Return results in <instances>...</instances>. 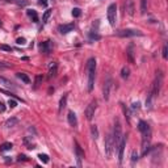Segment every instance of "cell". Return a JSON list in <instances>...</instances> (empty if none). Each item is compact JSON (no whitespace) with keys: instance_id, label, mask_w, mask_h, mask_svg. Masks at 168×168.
Masks as SVG:
<instances>
[{"instance_id":"obj_19","label":"cell","mask_w":168,"mask_h":168,"mask_svg":"<svg viewBox=\"0 0 168 168\" xmlns=\"http://www.w3.org/2000/svg\"><path fill=\"white\" fill-rule=\"evenodd\" d=\"M12 147H13V145L11 142H4L0 145V151H11Z\"/></svg>"},{"instance_id":"obj_1","label":"cell","mask_w":168,"mask_h":168,"mask_svg":"<svg viewBox=\"0 0 168 168\" xmlns=\"http://www.w3.org/2000/svg\"><path fill=\"white\" fill-rule=\"evenodd\" d=\"M87 70H88V91L91 92L93 89L95 84V75H96V59L89 58L87 63Z\"/></svg>"},{"instance_id":"obj_35","label":"cell","mask_w":168,"mask_h":168,"mask_svg":"<svg viewBox=\"0 0 168 168\" xmlns=\"http://www.w3.org/2000/svg\"><path fill=\"white\" fill-rule=\"evenodd\" d=\"M0 50H4V51H12V47L7 46V45H0Z\"/></svg>"},{"instance_id":"obj_29","label":"cell","mask_w":168,"mask_h":168,"mask_svg":"<svg viewBox=\"0 0 168 168\" xmlns=\"http://www.w3.org/2000/svg\"><path fill=\"white\" fill-rule=\"evenodd\" d=\"M5 2H8V3H15V4H17V5H26L25 0H5Z\"/></svg>"},{"instance_id":"obj_5","label":"cell","mask_w":168,"mask_h":168,"mask_svg":"<svg viewBox=\"0 0 168 168\" xmlns=\"http://www.w3.org/2000/svg\"><path fill=\"white\" fill-rule=\"evenodd\" d=\"M122 127H121V123L118 120H116V125H114V133H113V141H114V147L117 148L120 142L122 139Z\"/></svg>"},{"instance_id":"obj_14","label":"cell","mask_w":168,"mask_h":168,"mask_svg":"<svg viewBox=\"0 0 168 168\" xmlns=\"http://www.w3.org/2000/svg\"><path fill=\"white\" fill-rule=\"evenodd\" d=\"M67 120H68V123H70L71 126H74V127H75V126L78 125L76 114L74 113V112H70V113H68V116H67Z\"/></svg>"},{"instance_id":"obj_4","label":"cell","mask_w":168,"mask_h":168,"mask_svg":"<svg viewBox=\"0 0 168 168\" xmlns=\"http://www.w3.org/2000/svg\"><path fill=\"white\" fill-rule=\"evenodd\" d=\"M161 83H163V74H161V71H158L156 72V78H155L154 80V84H152V89L150 91L152 95L156 97L159 95L160 92V87H161Z\"/></svg>"},{"instance_id":"obj_43","label":"cell","mask_w":168,"mask_h":168,"mask_svg":"<svg viewBox=\"0 0 168 168\" xmlns=\"http://www.w3.org/2000/svg\"><path fill=\"white\" fill-rule=\"evenodd\" d=\"M41 4H42V5H46V4H47L46 0H41Z\"/></svg>"},{"instance_id":"obj_12","label":"cell","mask_w":168,"mask_h":168,"mask_svg":"<svg viewBox=\"0 0 168 168\" xmlns=\"http://www.w3.org/2000/svg\"><path fill=\"white\" fill-rule=\"evenodd\" d=\"M74 24L71 22V24H63V25H59V28H58V30L62 33V34H67V33H70L71 30L74 29Z\"/></svg>"},{"instance_id":"obj_24","label":"cell","mask_w":168,"mask_h":168,"mask_svg":"<svg viewBox=\"0 0 168 168\" xmlns=\"http://www.w3.org/2000/svg\"><path fill=\"white\" fill-rule=\"evenodd\" d=\"M91 134H92V138L95 139V141L98 138V129H97V126H96V125L91 126Z\"/></svg>"},{"instance_id":"obj_11","label":"cell","mask_w":168,"mask_h":168,"mask_svg":"<svg viewBox=\"0 0 168 168\" xmlns=\"http://www.w3.org/2000/svg\"><path fill=\"white\" fill-rule=\"evenodd\" d=\"M75 152H76V159H78V166L82 167V159L84 158V152L82 150V147L78 142H75Z\"/></svg>"},{"instance_id":"obj_22","label":"cell","mask_w":168,"mask_h":168,"mask_svg":"<svg viewBox=\"0 0 168 168\" xmlns=\"http://www.w3.org/2000/svg\"><path fill=\"white\" fill-rule=\"evenodd\" d=\"M148 127H150V126H148L145 121H139V123H138V130H139L141 133H145Z\"/></svg>"},{"instance_id":"obj_32","label":"cell","mask_w":168,"mask_h":168,"mask_svg":"<svg viewBox=\"0 0 168 168\" xmlns=\"http://www.w3.org/2000/svg\"><path fill=\"white\" fill-rule=\"evenodd\" d=\"M11 63H7V62H0V70H7V68H11Z\"/></svg>"},{"instance_id":"obj_34","label":"cell","mask_w":168,"mask_h":168,"mask_svg":"<svg viewBox=\"0 0 168 168\" xmlns=\"http://www.w3.org/2000/svg\"><path fill=\"white\" fill-rule=\"evenodd\" d=\"M137 160H138V152H137L135 150H133V151H132V163L134 164Z\"/></svg>"},{"instance_id":"obj_31","label":"cell","mask_w":168,"mask_h":168,"mask_svg":"<svg viewBox=\"0 0 168 168\" xmlns=\"http://www.w3.org/2000/svg\"><path fill=\"white\" fill-rule=\"evenodd\" d=\"M38 158H40V160L42 161V163H49V156L46 154H40Z\"/></svg>"},{"instance_id":"obj_30","label":"cell","mask_w":168,"mask_h":168,"mask_svg":"<svg viewBox=\"0 0 168 168\" xmlns=\"http://www.w3.org/2000/svg\"><path fill=\"white\" fill-rule=\"evenodd\" d=\"M147 9V0H141V12L145 13Z\"/></svg>"},{"instance_id":"obj_20","label":"cell","mask_w":168,"mask_h":168,"mask_svg":"<svg viewBox=\"0 0 168 168\" xmlns=\"http://www.w3.org/2000/svg\"><path fill=\"white\" fill-rule=\"evenodd\" d=\"M17 123H18V120H17V118L12 117V118H9V120H7V122H5V126H7L8 129H11V127L16 126Z\"/></svg>"},{"instance_id":"obj_13","label":"cell","mask_w":168,"mask_h":168,"mask_svg":"<svg viewBox=\"0 0 168 168\" xmlns=\"http://www.w3.org/2000/svg\"><path fill=\"white\" fill-rule=\"evenodd\" d=\"M40 49H41V51H42V53L49 54V53L51 51V43H50V41H45V42H42L41 45H40Z\"/></svg>"},{"instance_id":"obj_28","label":"cell","mask_w":168,"mask_h":168,"mask_svg":"<svg viewBox=\"0 0 168 168\" xmlns=\"http://www.w3.org/2000/svg\"><path fill=\"white\" fill-rule=\"evenodd\" d=\"M50 15H51V9H47L45 13H43V17H42V22H43V24H46V22H47V20H49V17H50Z\"/></svg>"},{"instance_id":"obj_8","label":"cell","mask_w":168,"mask_h":168,"mask_svg":"<svg viewBox=\"0 0 168 168\" xmlns=\"http://www.w3.org/2000/svg\"><path fill=\"white\" fill-rule=\"evenodd\" d=\"M96 108H97V101L96 100H93L89 103V105L85 108V117H87V120L91 121L93 116H95V112H96Z\"/></svg>"},{"instance_id":"obj_40","label":"cell","mask_w":168,"mask_h":168,"mask_svg":"<svg viewBox=\"0 0 168 168\" xmlns=\"http://www.w3.org/2000/svg\"><path fill=\"white\" fill-rule=\"evenodd\" d=\"M18 45H25V38H17V41H16Z\"/></svg>"},{"instance_id":"obj_44","label":"cell","mask_w":168,"mask_h":168,"mask_svg":"<svg viewBox=\"0 0 168 168\" xmlns=\"http://www.w3.org/2000/svg\"><path fill=\"white\" fill-rule=\"evenodd\" d=\"M0 26H2V21H0Z\"/></svg>"},{"instance_id":"obj_25","label":"cell","mask_w":168,"mask_h":168,"mask_svg":"<svg viewBox=\"0 0 168 168\" xmlns=\"http://www.w3.org/2000/svg\"><path fill=\"white\" fill-rule=\"evenodd\" d=\"M127 58L130 60V63H134V53H133V46H129L127 49Z\"/></svg>"},{"instance_id":"obj_42","label":"cell","mask_w":168,"mask_h":168,"mask_svg":"<svg viewBox=\"0 0 168 168\" xmlns=\"http://www.w3.org/2000/svg\"><path fill=\"white\" fill-rule=\"evenodd\" d=\"M5 110V107H4V104L0 101V112H4Z\"/></svg>"},{"instance_id":"obj_9","label":"cell","mask_w":168,"mask_h":168,"mask_svg":"<svg viewBox=\"0 0 168 168\" xmlns=\"http://www.w3.org/2000/svg\"><path fill=\"white\" fill-rule=\"evenodd\" d=\"M112 85H113V80H112L110 78H108L107 80H105V83H104V88H103V96H104L105 100H108L109 96H110Z\"/></svg>"},{"instance_id":"obj_33","label":"cell","mask_w":168,"mask_h":168,"mask_svg":"<svg viewBox=\"0 0 168 168\" xmlns=\"http://www.w3.org/2000/svg\"><path fill=\"white\" fill-rule=\"evenodd\" d=\"M80 15H82V9L80 8H74L72 9V16L74 17H80Z\"/></svg>"},{"instance_id":"obj_27","label":"cell","mask_w":168,"mask_h":168,"mask_svg":"<svg viewBox=\"0 0 168 168\" xmlns=\"http://www.w3.org/2000/svg\"><path fill=\"white\" fill-rule=\"evenodd\" d=\"M129 74H130L129 68L127 67H122V70H121V78L122 79H127L129 78Z\"/></svg>"},{"instance_id":"obj_18","label":"cell","mask_w":168,"mask_h":168,"mask_svg":"<svg viewBox=\"0 0 168 168\" xmlns=\"http://www.w3.org/2000/svg\"><path fill=\"white\" fill-rule=\"evenodd\" d=\"M16 76L20 79L21 82L25 83V84H29V83H30V79H29V76L26 75V74H24V72H17V74H16Z\"/></svg>"},{"instance_id":"obj_21","label":"cell","mask_w":168,"mask_h":168,"mask_svg":"<svg viewBox=\"0 0 168 168\" xmlns=\"http://www.w3.org/2000/svg\"><path fill=\"white\" fill-rule=\"evenodd\" d=\"M26 13H28V16L32 18L34 22H38V15H37V12H36L34 9H28Z\"/></svg>"},{"instance_id":"obj_41","label":"cell","mask_w":168,"mask_h":168,"mask_svg":"<svg viewBox=\"0 0 168 168\" xmlns=\"http://www.w3.org/2000/svg\"><path fill=\"white\" fill-rule=\"evenodd\" d=\"M21 160H22V161H26L28 158L25 156V155H18V161H21Z\"/></svg>"},{"instance_id":"obj_7","label":"cell","mask_w":168,"mask_h":168,"mask_svg":"<svg viewBox=\"0 0 168 168\" xmlns=\"http://www.w3.org/2000/svg\"><path fill=\"white\" fill-rule=\"evenodd\" d=\"M117 36L118 37H142L143 33L137 29H123V30L117 32Z\"/></svg>"},{"instance_id":"obj_23","label":"cell","mask_w":168,"mask_h":168,"mask_svg":"<svg viewBox=\"0 0 168 168\" xmlns=\"http://www.w3.org/2000/svg\"><path fill=\"white\" fill-rule=\"evenodd\" d=\"M0 83H2L4 87H8V88H11V87H13V83H12L11 80L5 79V78H3V76H0Z\"/></svg>"},{"instance_id":"obj_6","label":"cell","mask_w":168,"mask_h":168,"mask_svg":"<svg viewBox=\"0 0 168 168\" xmlns=\"http://www.w3.org/2000/svg\"><path fill=\"white\" fill-rule=\"evenodd\" d=\"M107 15H108V21L112 26H114L116 25V18H117V5L113 3V4H110L109 7H108V12H107Z\"/></svg>"},{"instance_id":"obj_10","label":"cell","mask_w":168,"mask_h":168,"mask_svg":"<svg viewBox=\"0 0 168 168\" xmlns=\"http://www.w3.org/2000/svg\"><path fill=\"white\" fill-rule=\"evenodd\" d=\"M125 146H126V137L123 135L122 139L120 142V145H118L117 150H118V160H120V163L123 161V151H125Z\"/></svg>"},{"instance_id":"obj_15","label":"cell","mask_w":168,"mask_h":168,"mask_svg":"<svg viewBox=\"0 0 168 168\" xmlns=\"http://www.w3.org/2000/svg\"><path fill=\"white\" fill-rule=\"evenodd\" d=\"M134 3H133V0H127L126 2V12H127V15L129 16H134Z\"/></svg>"},{"instance_id":"obj_16","label":"cell","mask_w":168,"mask_h":168,"mask_svg":"<svg viewBox=\"0 0 168 168\" xmlns=\"http://www.w3.org/2000/svg\"><path fill=\"white\" fill-rule=\"evenodd\" d=\"M66 105H67V95H63L60 97V100H59V114L63 112V109L66 108Z\"/></svg>"},{"instance_id":"obj_37","label":"cell","mask_w":168,"mask_h":168,"mask_svg":"<svg viewBox=\"0 0 168 168\" xmlns=\"http://www.w3.org/2000/svg\"><path fill=\"white\" fill-rule=\"evenodd\" d=\"M122 109H123V113H125V117L127 118V121H130V116H129V112H127V109L125 108V105H122Z\"/></svg>"},{"instance_id":"obj_26","label":"cell","mask_w":168,"mask_h":168,"mask_svg":"<svg viewBox=\"0 0 168 168\" xmlns=\"http://www.w3.org/2000/svg\"><path fill=\"white\" fill-rule=\"evenodd\" d=\"M42 80H43L42 75H37V76H36V80H34V89H37V88H38V87L41 85Z\"/></svg>"},{"instance_id":"obj_3","label":"cell","mask_w":168,"mask_h":168,"mask_svg":"<svg viewBox=\"0 0 168 168\" xmlns=\"http://www.w3.org/2000/svg\"><path fill=\"white\" fill-rule=\"evenodd\" d=\"M104 150H105V155H107V158H110L112 154H113V150H114V141H113V135H112V134H108L107 137H105Z\"/></svg>"},{"instance_id":"obj_2","label":"cell","mask_w":168,"mask_h":168,"mask_svg":"<svg viewBox=\"0 0 168 168\" xmlns=\"http://www.w3.org/2000/svg\"><path fill=\"white\" fill-rule=\"evenodd\" d=\"M143 134V138H142V156L147 155V152L150 151V147H151V130L148 127Z\"/></svg>"},{"instance_id":"obj_36","label":"cell","mask_w":168,"mask_h":168,"mask_svg":"<svg viewBox=\"0 0 168 168\" xmlns=\"http://www.w3.org/2000/svg\"><path fill=\"white\" fill-rule=\"evenodd\" d=\"M167 51H168V47H167V45H164V46H163V51H161V54H163V58H164V59H167V57H168V55H167Z\"/></svg>"},{"instance_id":"obj_38","label":"cell","mask_w":168,"mask_h":168,"mask_svg":"<svg viewBox=\"0 0 168 168\" xmlns=\"http://www.w3.org/2000/svg\"><path fill=\"white\" fill-rule=\"evenodd\" d=\"M8 105H9L11 108H15L16 105H17V103H16L15 100H9V101H8Z\"/></svg>"},{"instance_id":"obj_17","label":"cell","mask_w":168,"mask_h":168,"mask_svg":"<svg viewBox=\"0 0 168 168\" xmlns=\"http://www.w3.org/2000/svg\"><path fill=\"white\" fill-rule=\"evenodd\" d=\"M57 72H58V65L57 63H51L50 70H49V78L57 76Z\"/></svg>"},{"instance_id":"obj_39","label":"cell","mask_w":168,"mask_h":168,"mask_svg":"<svg viewBox=\"0 0 168 168\" xmlns=\"http://www.w3.org/2000/svg\"><path fill=\"white\" fill-rule=\"evenodd\" d=\"M132 109H133V110H138V109H139V103H134V104L132 105Z\"/></svg>"}]
</instances>
